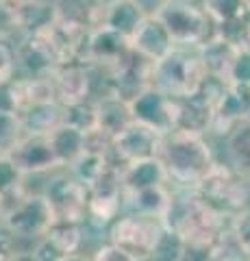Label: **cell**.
<instances>
[{
    "mask_svg": "<svg viewBox=\"0 0 250 261\" xmlns=\"http://www.w3.org/2000/svg\"><path fill=\"white\" fill-rule=\"evenodd\" d=\"M174 198L165 226L174 228L187 246H215L231 233L233 218L217 214L196 194V190L174 187Z\"/></svg>",
    "mask_w": 250,
    "mask_h": 261,
    "instance_id": "obj_1",
    "label": "cell"
},
{
    "mask_svg": "<svg viewBox=\"0 0 250 261\" xmlns=\"http://www.w3.org/2000/svg\"><path fill=\"white\" fill-rule=\"evenodd\" d=\"M159 157L168 170L170 185L174 183V187L181 190H196L217 161L207 135L185 130H172L163 137Z\"/></svg>",
    "mask_w": 250,
    "mask_h": 261,
    "instance_id": "obj_2",
    "label": "cell"
},
{
    "mask_svg": "<svg viewBox=\"0 0 250 261\" xmlns=\"http://www.w3.org/2000/svg\"><path fill=\"white\" fill-rule=\"evenodd\" d=\"M207 68L198 48H179L152 68V85L172 98H187L198 94L207 83Z\"/></svg>",
    "mask_w": 250,
    "mask_h": 261,
    "instance_id": "obj_3",
    "label": "cell"
},
{
    "mask_svg": "<svg viewBox=\"0 0 250 261\" xmlns=\"http://www.w3.org/2000/svg\"><path fill=\"white\" fill-rule=\"evenodd\" d=\"M196 194L217 214L235 218L237 214L248 209L250 181L241 176L229 161L227 163L215 161L211 172L196 187Z\"/></svg>",
    "mask_w": 250,
    "mask_h": 261,
    "instance_id": "obj_4",
    "label": "cell"
},
{
    "mask_svg": "<svg viewBox=\"0 0 250 261\" xmlns=\"http://www.w3.org/2000/svg\"><path fill=\"white\" fill-rule=\"evenodd\" d=\"M155 15L179 48H200L217 33L213 20L191 0H165Z\"/></svg>",
    "mask_w": 250,
    "mask_h": 261,
    "instance_id": "obj_5",
    "label": "cell"
},
{
    "mask_svg": "<svg viewBox=\"0 0 250 261\" xmlns=\"http://www.w3.org/2000/svg\"><path fill=\"white\" fill-rule=\"evenodd\" d=\"M3 222L24 242H39L54 222L52 209L42 192H24L5 202Z\"/></svg>",
    "mask_w": 250,
    "mask_h": 261,
    "instance_id": "obj_6",
    "label": "cell"
},
{
    "mask_svg": "<svg viewBox=\"0 0 250 261\" xmlns=\"http://www.w3.org/2000/svg\"><path fill=\"white\" fill-rule=\"evenodd\" d=\"M42 194L52 209L54 220L85 224L90 209V190L78 183L70 170H57L48 174Z\"/></svg>",
    "mask_w": 250,
    "mask_h": 261,
    "instance_id": "obj_7",
    "label": "cell"
},
{
    "mask_svg": "<svg viewBox=\"0 0 250 261\" xmlns=\"http://www.w3.org/2000/svg\"><path fill=\"white\" fill-rule=\"evenodd\" d=\"M163 226L165 224L159 222V220L144 218L126 211L109 226L107 238H109V244L126 250L128 255L137 257L140 261H146L150 257V250L155 246L159 233L163 231Z\"/></svg>",
    "mask_w": 250,
    "mask_h": 261,
    "instance_id": "obj_8",
    "label": "cell"
},
{
    "mask_svg": "<svg viewBox=\"0 0 250 261\" xmlns=\"http://www.w3.org/2000/svg\"><path fill=\"white\" fill-rule=\"evenodd\" d=\"M15 59H18L20 79L52 76L54 70L61 65V57L50 37V31L42 35H22L20 44L15 46Z\"/></svg>",
    "mask_w": 250,
    "mask_h": 261,
    "instance_id": "obj_9",
    "label": "cell"
},
{
    "mask_svg": "<svg viewBox=\"0 0 250 261\" xmlns=\"http://www.w3.org/2000/svg\"><path fill=\"white\" fill-rule=\"evenodd\" d=\"M131 116L133 122H140L144 126H150L157 130L159 135H170L174 130V120H176V98L168 96L155 85L146 87L140 92L131 102Z\"/></svg>",
    "mask_w": 250,
    "mask_h": 261,
    "instance_id": "obj_10",
    "label": "cell"
},
{
    "mask_svg": "<svg viewBox=\"0 0 250 261\" xmlns=\"http://www.w3.org/2000/svg\"><path fill=\"white\" fill-rule=\"evenodd\" d=\"M161 146H163V135L150 126H144L140 122H133L126 130H122L111 146V161L116 166H126L133 161L152 159L161 154Z\"/></svg>",
    "mask_w": 250,
    "mask_h": 261,
    "instance_id": "obj_11",
    "label": "cell"
},
{
    "mask_svg": "<svg viewBox=\"0 0 250 261\" xmlns=\"http://www.w3.org/2000/svg\"><path fill=\"white\" fill-rule=\"evenodd\" d=\"M9 157L24 176H44L61 170L48 135H24Z\"/></svg>",
    "mask_w": 250,
    "mask_h": 261,
    "instance_id": "obj_12",
    "label": "cell"
},
{
    "mask_svg": "<svg viewBox=\"0 0 250 261\" xmlns=\"http://www.w3.org/2000/svg\"><path fill=\"white\" fill-rule=\"evenodd\" d=\"M131 39L109 27H96L87 39V65L118 68L131 57Z\"/></svg>",
    "mask_w": 250,
    "mask_h": 261,
    "instance_id": "obj_13",
    "label": "cell"
},
{
    "mask_svg": "<svg viewBox=\"0 0 250 261\" xmlns=\"http://www.w3.org/2000/svg\"><path fill=\"white\" fill-rule=\"evenodd\" d=\"M246 120H250V87L227 83L215 102V118L211 124V133L220 137H229L233 128Z\"/></svg>",
    "mask_w": 250,
    "mask_h": 261,
    "instance_id": "obj_14",
    "label": "cell"
},
{
    "mask_svg": "<svg viewBox=\"0 0 250 261\" xmlns=\"http://www.w3.org/2000/svg\"><path fill=\"white\" fill-rule=\"evenodd\" d=\"M131 48L133 53L144 57L146 61L159 63L174 50L176 44L172 35L168 33V29L163 27V22L157 15H148L142 22V27L135 31V35L131 37Z\"/></svg>",
    "mask_w": 250,
    "mask_h": 261,
    "instance_id": "obj_15",
    "label": "cell"
},
{
    "mask_svg": "<svg viewBox=\"0 0 250 261\" xmlns=\"http://www.w3.org/2000/svg\"><path fill=\"white\" fill-rule=\"evenodd\" d=\"M213 118H215V105L203 92L187 96V98H176L174 130L209 135L211 133Z\"/></svg>",
    "mask_w": 250,
    "mask_h": 261,
    "instance_id": "obj_16",
    "label": "cell"
},
{
    "mask_svg": "<svg viewBox=\"0 0 250 261\" xmlns=\"http://www.w3.org/2000/svg\"><path fill=\"white\" fill-rule=\"evenodd\" d=\"M57 100L66 105H74L92 98V68L85 63H63L52 74Z\"/></svg>",
    "mask_w": 250,
    "mask_h": 261,
    "instance_id": "obj_17",
    "label": "cell"
},
{
    "mask_svg": "<svg viewBox=\"0 0 250 261\" xmlns=\"http://www.w3.org/2000/svg\"><path fill=\"white\" fill-rule=\"evenodd\" d=\"M102 9L90 0H57V24L61 31L83 35L100 27Z\"/></svg>",
    "mask_w": 250,
    "mask_h": 261,
    "instance_id": "obj_18",
    "label": "cell"
},
{
    "mask_svg": "<svg viewBox=\"0 0 250 261\" xmlns=\"http://www.w3.org/2000/svg\"><path fill=\"white\" fill-rule=\"evenodd\" d=\"M159 185H170V176L163 166L161 157H152V159H142V161H133L122 166V187H124V196H131L137 192L150 190V187H159Z\"/></svg>",
    "mask_w": 250,
    "mask_h": 261,
    "instance_id": "obj_19",
    "label": "cell"
},
{
    "mask_svg": "<svg viewBox=\"0 0 250 261\" xmlns=\"http://www.w3.org/2000/svg\"><path fill=\"white\" fill-rule=\"evenodd\" d=\"M239 50H241L239 46L231 44L229 39L220 37L217 33H215V37H211L207 44L198 48L200 59H203L207 68V74L211 79L222 81V83H229L231 81V70H233V63H235Z\"/></svg>",
    "mask_w": 250,
    "mask_h": 261,
    "instance_id": "obj_20",
    "label": "cell"
},
{
    "mask_svg": "<svg viewBox=\"0 0 250 261\" xmlns=\"http://www.w3.org/2000/svg\"><path fill=\"white\" fill-rule=\"evenodd\" d=\"M18 24L22 35H42L57 24V0H18Z\"/></svg>",
    "mask_w": 250,
    "mask_h": 261,
    "instance_id": "obj_21",
    "label": "cell"
},
{
    "mask_svg": "<svg viewBox=\"0 0 250 261\" xmlns=\"http://www.w3.org/2000/svg\"><path fill=\"white\" fill-rule=\"evenodd\" d=\"M172 198H174L172 187L159 185V187H150V190L137 192L131 196H124V205H126V211H131V214L165 222L168 214H170V207H172Z\"/></svg>",
    "mask_w": 250,
    "mask_h": 261,
    "instance_id": "obj_22",
    "label": "cell"
},
{
    "mask_svg": "<svg viewBox=\"0 0 250 261\" xmlns=\"http://www.w3.org/2000/svg\"><path fill=\"white\" fill-rule=\"evenodd\" d=\"M148 18L146 9L142 7L140 0H120V3L102 9L100 24L109 27L118 33H122L124 37L131 39L135 35V31L142 27V22Z\"/></svg>",
    "mask_w": 250,
    "mask_h": 261,
    "instance_id": "obj_23",
    "label": "cell"
},
{
    "mask_svg": "<svg viewBox=\"0 0 250 261\" xmlns=\"http://www.w3.org/2000/svg\"><path fill=\"white\" fill-rule=\"evenodd\" d=\"M20 118L26 135H50L54 128L63 124V105L61 102L26 105L22 109Z\"/></svg>",
    "mask_w": 250,
    "mask_h": 261,
    "instance_id": "obj_24",
    "label": "cell"
},
{
    "mask_svg": "<svg viewBox=\"0 0 250 261\" xmlns=\"http://www.w3.org/2000/svg\"><path fill=\"white\" fill-rule=\"evenodd\" d=\"M96 109H98V130H102L111 140H116L122 130L133 124L131 107L118 96H104L96 100Z\"/></svg>",
    "mask_w": 250,
    "mask_h": 261,
    "instance_id": "obj_25",
    "label": "cell"
},
{
    "mask_svg": "<svg viewBox=\"0 0 250 261\" xmlns=\"http://www.w3.org/2000/svg\"><path fill=\"white\" fill-rule=\"evenodd\" d=\"M50 146H52V152L57 157V163L61 170H68L72 168L80 154L85 152V133H80L78 128H72L68 124H61L59 128H54L50 135Z\"/></svg>",
    "mask_w": 250,
    "mask_h": 261,
    "instance_id": "obj_26",
    "label": "cell"
},
{
    "mask_svg": "<svg viewBox=\"0 0 250 261\" xmlns=\"http://www.w3.org/2000/svg\"><path fill=\"white\" fill-rule=\"evenodd\" d=\"M227 157L231 166L250 181V120L237 124L227 137Z\"/></svg>",
    "mask_w": 250,
    "mask_h": 261,
    "instance_id": "obj_27",
    "label": "cell"
},
{
    "mask_svg": "<svg viewBox=\"0 0 250 261\" xmlns=\"http://www.w3.org/2000/svg\"><path fill=\"white\" fill-rule=\"evenodd\" d=\"M111 163L114 161H111V157H107V154L85 150L74 163H72V168H68V170L78 183H83L87 190H92V187L98 183V178L109 170Z\"/></svg>",
    "mask_w": 250,
    "mask_h": 261,
    "instance_id": "obj_28",
    "label": "cell"
},
{
    "mask_svg": "<svg viewBox=\"0 0 250 261\" xmlns=\"http://www.w3.org/2000/svg\"><path fill=\"white\" fill-rule=\"evenodd\" d=\"M44 238L57 246L63 255H74L80 250V244H83V224L76 222H63V220H54L50 224V228L46 231Z\"/></svg>",
    "mask_w": 250,
    "mask_h": 261,
    "instance_id": "obj_29",
    "label": "cell"
},
{
    "mask_svg": "<svg viewBox=\"0 0 250 261\" xmlns=\"http://www.w3.org/2000/svg\"><path fill=\"white\" fill-rule=\"evenodd\" d=\"M63 124L72 128H78L80 133H92L98 128V109H96V100L87 98L74 105H66L63 107Z\"/></svg>",
    "mask_w": 250,
    "mask_h": 261,
    "instance_id": "obj_30",
    "label": "cell"
},
{
    "mask_svg": "<svg viewBox=\"0 0 250 261\" xmlns=\"http://www.w3.org/2000/svg\"><path fill=\"white\" fill-rule=\"evenodd\" d=\"M187 244L179 233L170 226H163V231L159 233L155 246L150 250V257L146 261H183Z\"/></svg>",
    "mask_w": 250,
    "mask_h": 261,
    "instance_id": "obj_31",
    "label": "cell"
},
{
    "mask_svg": "<svg viewBox=\"0 0 250 261\" xmlns=\"http://www.w3.org/2000/svg\"><path fill=\"white\" fill-rule=\"evenodd\" d=\"M26 190V176L20 172V168L11 161L9 154L0 157V196L7 200H13L22 196Z\"/></svg>",
    "mask_w": 250,
    "mask_h": 261,
    "instance_id": "obj_32",
    "label": "cell"
},
{
    "mask_svg": "<svg viewBox=\"0 0 250 261\" xmlns=\"http://www.w3.org/2000/svg\"><path fill=\"white\" fill-rule=\"evenodd\" d=\"M203 11L213 20L215 27L227 24L231 20H237L246 15V3L244 0H203Z\"/></svg>",
    "mask_w": 250,
    "mask_h": 261,
    "instance_id": "obj_33",
    "label": "cell"
},
{
    "mask_svg": "<svg viewBox=\"0 0 250 261\" xmlns=\"http://www.w3.org/2000/svg\"><path fill=\"white\" fill-rule=\"evenodd\" d=\"M26 107V87L24 79L13 76L7 81H0V111L22 113Z\"/></svg>",
    "mask_w": 250,
    "mask_h": 261,
    "instance_id": "obj_34",
    "label": "cell"
},
{
    "mask_svg": "<svg viewBox=\"0 0 250 261\" xmlns=\"http://www.w3.org/2000/svg\"><path fill=\"white\" fill-rule=\"evenodd\" d=\"M24 135L26 133L20 113L0 111V154H9Z\"/></svg>",
    "mask_w": 250,
    "mask_h": 261,
    "instance_id": "obj_35",
    "label": "cell"
},
{
    "mask_svg": "<svg viewBox=\"0 0 250 261\" xmlns=\"http://www.w3.org/2000/svg\"><path fill=\"white\" fill-rule=\"evenodd\" d=\"M29 242L20 240L3 220H0V261H20L26 257L31 248L26 246Z\"/></svg>",
    "mask_w": 250,
    "mask_h": 261,
    "instance_id": "obj_36",
    "label": "cell"
},
{
    "mask_svg": "<svg viewBox=\"0 0 250 261\" xmlns=\"http://www.w3.org/2000/svg\"><path fill=\"white\" fill-rule=\"evenodd\" d=\"M231 238L235 248L244 261H250V207L233 218L231 222Z\"/></svg>",
    "mask_w": 250,
    "mask_h": 261,
    "instance_id": "obj_37",
    "label": "cell"
},
{
    "mask_svg": "<svg viewBox=\"0 0 250 261\" xmlns=\"http://www.w3.org/2000/svg\"><path fill=\"white\" fill-rule=\"evenodd\" d=\"M15 33H20L18 0H0V39L9 42Z\"/></svg>",
    "mask_w": 250,
    "mask_h": 261,
    "instance_id": "obj_38",
    "label": "cell"
},
{
    "mask_svg": "<svg viewBox=\"0 0 250 261\" xmlns=\"http://www.w3.org/2000/svg\"><path fill=\"white\" fill-rule=\"evenodd\" d=\"M229 83L250 87V48H241V50H239L235 63H233Z\"/></svg>",
    "mask_w": 250,
    "mask_h": 261,
    "instance_id": "obj_39",
    "label": "cell"
},
{
    "mask_svg": "<svg viewBox=\"0 0 250 261\" xmlns=\"http://www.w3.org/2000/svg\"><path fill=\"white\" fill-rule=\"evenodd\" d=\"M18 76V59H15V46L0 39V81Z\"/></svg>",
    "mask_w": 250,
    "mask_h": 261,
    "instance_id": "obj_40",
    "label": "cell"
},
{
    "mask_svg": "<svg viewBox=\"0 0 250 261\" xmlns=\"http://www.w3.org/2000/svg\"><path fill=\"white\" fill-rule=\"evenodd\" d=\"M63 261H94V257H87L83 252H74V255H68Z\"/></svg>",
    "mask_w": 250,
    "mask_h": 261,
    "instance_id": "obj_41",
    "label": "cell"
},
{
    "mask_svg": "<svg viewBox=\"0 0 250 261\" xmlns=\"http://www.w3.org/2000/svg\"><path fill=\"white\" fill-rule=\"evenodd\" d=\"M96 5L100 7V9H107V7H111V5H116V3H120V0H94Z\"/></svg>",
    "mask_w": 250,
    "mask_h": 261,
    "instance_id": "obj_42",
    "label": "cell"
},
{
    "mask_svg": "<svg viewBox=\"0 0 250 261\" xmlns=\"http://www.w3.org/2000/svg\"><path fill=\"white\" fill-rule=\"evenodd\" d=\"M3 216H5V198L0 196V220H3Z\"/></svg>",
    "mask_w": 250,
    "mask_h": 261,
    "instance_id": "obj_43",
    "label": "cell"
},
{
    "mask_svg": "<svg viewBox=\"0 0 250 261\" xmlns=\"http://www.w3.org/2000/svg\"><path fill=\"white\" fill-rule=\"evenodd\" d=\"M20 261H33V259H31V252H29V255H26V257H22Z\"/></svg>",
    "mask_w": 250,
    "mask_h": 261,
    "instance_id": "obj_44",
    "label": "cell"
},
{
    "mask_svg": "<svg viewBox=\"0 0 250 261\" xmlns=\"http://www.w3.org/2000/svg\"><path fill=\"white\" fill-rule=\"evenodd\" d=\"M0 157H3V154H0Z\"/></svg>",
    "mask_w": 250,
    "mask_h": 261,
    "instance_id": "obj_45",
    "label": "cell"
}]
</instances>
